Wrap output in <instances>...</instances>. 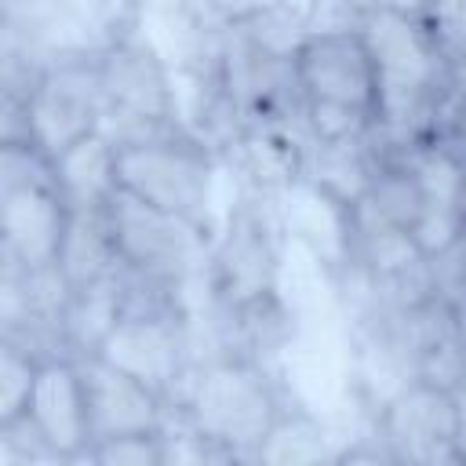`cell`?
<instances>
[{
  "label": "cell",
  "mask_w": 466,
  "mask_h": 466,
  "mask_svg": "<svg viewBox=\"0 0 466 466\" xmlns=\"http://www.w3.org/2000/svg\"><path fill=\"white\" fill-rule=\"evenodd\" d=\"M295 404L280 364L204 346L175 397V462H258Z\"/></svg>",
  "instance_id": "1"
},
{
  "label": "cell",
  "mask_w": 466,
  "mask_h": 466,
  "mask_svg": "<svg viewBox=\"0 0 466 466\" xmlns=\"http://www.w3.org/2000/svg\"><path fill=\"white\" fill-rule=\"evenodd\" d=\"M306 146H346L382 124L379 66L357 22H309L295 51Z\"/></svg>",
  "instance_id": "2"
},
{
  "label": "cell",
  "mask_w": 466,
  "mask_h": 466,
  "mask_svg": "<svg viewBox=\"0 0 466 466\" xmlns=\"http://www.w3.org/2000/svg\"><path fill=\"white\" fill-rule=\"evenodd\" d=\"M106 164L113 189L215 233L226 160L189 120L157 131L106 135Z\"/></svg>",
  "instance_id": "3"
},
{
  "label": "cell",
  "mask_w": 466,
  "mask_h": 466,
  "mask_svg": "<svg viewBox=\"0 0 466 466\" xmlns=\"http://www.w3.org/2000/svg\"><path fill=\"white\" fill-rule=\"evenodd\" d=\"M106 138V106L91 40L62 44L36 76L4 95L0 142H29L55 164Z\"/></svg>",
  "instance_id": "4"
},
{
  "label": "cell",
  "mask_w": 466,
  "mask_h": 466,
  "mask_svg": "<svg viewBox=\"0 0 466 466\" xmlns=\"http://www.w3.org/2000/svg\"><path fill=\"white\" fill-rule=\"evenodd\" d=\"M204 350L200 309L193 295L160 291L135 284L116 273V306L102 335L87 353L146 379L171 400L178 397L186 375Z\"/></svg>",
  "instance_id": "5"
},
{
  "label": "cell",
  "mask_w": 466,
  "mask_h": 466,
  "mask_svg": "<svg viewBox=\"0 0 466 466\" xmlns=\"http://www.w3.org/2000/svg\"><path fill=\"white\" fill-rule=\"evenodd\" d=\"M73 218L76 204L58 164L29 142H0V266L58 269Z\"/></svg>",
  "instance_id": "6"
},
{
  "label": "cell",
  "mask_w": 466,
  "mask_h": 466,
  "mask_svg": "<svg viewBox=\"0 0 466 466\" xmlns=\"http://www.w3.org/2000/svg\"><path fill=\"white\" fill-rule=\"evenodd\" d=\"M284 262L288 237L273 197L251 186H237V193L222 204L218 226L211 233L197 306L222 309L284 291Z\"/></svg>",
  "instance_id": "7"
},
{
  "label": "cell",
  "mask_w": 466,
  "mask_h": 466,
  "mask_svg": "<svg viewBox=\"0 0 466 466\" xmlns=\"http://www.w3.org/2000/svg\"><path fill=\"white\" fill-rule=\"evenodd\" d=\"M98 215H102L120 277L146 288L197 299L208 244H211V233L204 226L178 218L171 211L149 208L120 189H109L102 197Z\"/></svg>",
  "instance_id": "8"
},
{
  "label": "cell",
  "mask_w": 466,
  "mask_h": 466,
  "mask_svg": "<svg viewBox=\"0 0 466 466\" xmlns=\"http://www.w3.org/2000/svg\"><path fill=\"white\" fill-rule=\"evenodd\" d=\"M106 106V135L157 131L186 120V84L146 25L91 40Z\"/></svg>",
  "instance_id": "9"
},
{
  "label": "cell",
  "mask_w": 466,
  "mask_h": 466,
  "mask_svg": "<svg viewBox=\"0 0 466 466\" xmlns=\"http://www.w3.org/2000/svg\"><path fill=\"white\" fill-rule=\"evenodd\" d=\"M364 430L382 448L386 462L466 466V393L451 386L411 375L393 379L371 397Z\"/></svg>",
  "instance_id": "10"
},
{
  "label": "cell",
  "mask_w": 466,
  "mask_h": 466,
  "mask_svg": "<svg viewBox=\"0 0 466 466\" xmlns=\"http://www.w3.org/2000/svg\"><path fill=\"white\" fill-rule=\"evenodd\" d=\"M91 444L124 433H164L175 426V400L149 386L146 379L109 364L98 353H76Z\"/></svg>",
  "instance_id": "11"
},
{
  "label": "cell",
  "mask_w": 466,
  "mask_h": 466,
  "mask_svg": "<svg viewBox=\"0 0 466 466\" xmlns=\"http://www.w3.org/2000/svg\"><path fill=\"white\" fill-rule=\"evenodd\" d=\"M18 419H25L33 426V433L47 448L51 462H84L87 459L91 422H87V400H84V379H80L76 353L51 357L40 368L29 408Z\"/></svg>",
  "instance_id": "12"
},
{
  "label": "cell",
  "mask_w": 466,
  "mask_h": 466,
  "mask_svg": "<svg viewBox=\"0 0 466 466\" xmlns=\"http://www.w3.org/2000/svg\"><path fill=\"white\" fill-rule=\"evenodd\" d=\"M197 309L208 350H226L262 364H280V357L299 339V313L288 299V288L240 306H222V309L197 306Z\"/></svg>",
  "instance_id": "13"
},
{
  "label": "cell",
  "mask_w": 466,
  "mask_h": 466,
  "mask_svg": "<svg viewBox=\"0 0 466 466\" xmlns=\"http://www.w3.org/2000/svg\"><path fill=\"white\" fill-rule=\"evenodd\" d=\"M339 437H331L328 426L299 400L266 441L258 462H339Z\"/></svg>",
  "instance_id": "14"
},
{
  "label": "cell",
  "mask_w": 466,
  "mask_h": 466,
  "mask_svg": "<svg viewBox=\"0 0 466 466\" xmlns=\"http://www.w3.org/2000/svg\"><path fill=\"white\" fill-rule=\"evenodd\" d=\"M51 357H40L18 342L0 339V422H11L18 415H25L33 386L40 379V368Z\"/></svg>",
  "instance_id": "15"
},
{
  "label": "cell",
  "mask_w": 466,
  "mask_h": 466,
  "mask_svg": "<svg viewBox=\"0 0 466 466\" xmlns=\"http://www.w3.org/2000/svg\"><path fill=\"white\" fill-rule=\"evenodd\" d=\"M171 430H164V433H124V437L95 441L87 448L84 462H95V466H167V462H175Z\"/></svg>",
  "instance_id": "16"
},
{
  "label": "cell",
  "mask_w": 466,
  "mask_h": 466,
  "mask_svg": "<svg viewBox=\"0 0 466 466\" xmlns=\"http://www.w3.org/2000/svg\"><path fill=\"white\" fill-rule=\"evenodd\" d=\"M393 4L433 22H455L459 15H466V0H393Z\"/></svg>",
  "instance_id": "17"
},
{
  "label": "cell",
  "mask_w": 466,
  "mask_h": 466,
  "mask_svg": "<svg viewBox=\"0 0 466 466\" xmlns=\"http://www.w3.org/2000/svg\"><path fill=\"white\" fill-rule=\"evenodd\" d=\"M331 4H335V15L324 18V22H353L357 11H360L364 4H371V0H331Z\"/></svg>",
  "instance_id": "18"
}]
</instances>
